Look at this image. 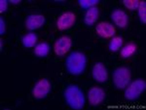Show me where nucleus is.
Wrapping results in <instances>:
<instances>
[{
    "label": "nucleus",
    "instance_id": "nucleus-1",
    "mask_svg": "<svg viewBox=\"0 0 146 110\" xmlns=\"http://www.w3.org/2000/svg\"><path fill=\"white\" fill-rule=\"evenodd\" d=\"M87 56L81 51H73L67 56L65 67L69 74L74 76L81 75L87 66Z\"/></svg>",
    "mask_w": 146,
    "mask_h": 110
},
{
    "label": "nucleus",
    "instance_id": "nucleus-2",
    "mask_svg": "<svg viewBox=\"0 0 146 110\" xmlns=\"http://www.w3.org/2000/svg\"><path fill=\"white\" fill-rule=\"evenodd\" d=\"M63 97L65 102L70 108L74 110H81L85 106V95L83 91L77 85H68L63 91Z\"/></svg>",
    "mask_w": 146,
    "mask_h": 110
},
{
    "label": "nucleus",
    "instance_id": "nucleus-3",
    "mask_svg": "<svg viewBox=\"0 0 146 110\" xmlns=\"http://www.w3.org/2000/svg\"><path fill=\"white\" fill-rule=\"evenodd\" d=\"M131 80V71L127 66H119L113 71L112 81L118 90H124Z\"/></svg>",
    "mask_w": 146,
    "mask_h": 110
},
{
    "label": "nucleus",
    "instance_id": "nucleus-4",
    "mask_svg": "<svg viewBox=\"0 0 146 110\" xmlns=\"http://www.w3.org/2000/svg\"><path fill=\"white\" fill-rule=\"evenodd\" d=\"M146 90V81L144 79H135L129 82V84L125 89V99L128 100H135L144 93Z\"/></svg>",
    "mask_w": 146,
    "mask_h": 110
},
{
    "label": "nucleus",
    "instance_id": "nucleus-5",
    "mask_svg": "<svg viewBox=\"0 0 146 110\" xmlns=\"http://www.w3.org/2000/svg\"><path fill=\"white\" fill-rule=\"evenodd\" d=\"M52 84L46 78H42L35 83L32 88L31 95L35 99H43L51 93Z\"/></svg>",
    "mask_w": 146,
    "mask_h": 110
},
{
    "label": "nucleus",
    "instance_id": "nucleus-6",
    "mask_svg": "<svg viewBox=\"0 0 146 110\" xmlns=\"http://www.w3.org/2000/svg\"><path fill=\"white\" fill-rule=\"evenodd\" d=\"M72 47V39L68 35L58 37L54 43V52L58 57H64Z\"/></svg>",
    "mask_w": 146,
    "mask_h": 110
},
{
    "label": "nucleus",
    "instance_id": "nucleus-7",
    "mask_svg": "<svg viewBox=\"0 0 146 110\" xmlns=\"http://www.w3.org/2000/svg\"><path fill=\"white\" fill-rule=\"evenodd\" d=\"M76 20L77 17L75 13H73L72 11H66L60 14V16L56 20V25L58 30L63 31V30L70 29L74 27V25L76 23Z\"/></svg>",
    "mask_w": 146,
    "mask_h": 110
},
{
    "label": "nucleus",
    "instance_id": "nucleus-8",
    "mask_svg": "<svg viewBox=\"0 0 146 110\" xmlns=\"http://www.w3.org/2000/svg\"><path fill=\"white\" fill-rule=\"evenodd\" d=\"M96 33L103 39H111L116 34V28L109 22H100L96 27Z\"/></svg>",
    "mask_w": 146,
    "mask_h": 110
},
{
    "label": "nucleus",
    "instance_id": "nucleus-9",
    "mask_svg": "<svg viewBox=\"0 0 146 110\" xmlns=\"http://www.w3.org/2000/svg\"><path fill=\"white\" fill-rule=\"evenodd\" d=\"M106 99V93L100 87L94 86L88 91V99L91 105L96 106L102 103Z\"/></svg>",
    "mask_w": 146,
    "mask_h": 110
},
{
    "label": "nucleus",
    "instance_id": "nucleus-10",
    "mask_svg": "<svg viewBox=\"0 0 146 110\" xmlns=\"http://www.w3.org/2000/svg\"><path fill=\"white\" fill-rule=\"evenodd\" d=\"M45 22L46 19L43 15H41V14H31L27 18L25 25L27 29L33 31V30L39 29L40 27H43Z\"/></svg>",
    "mask_w": 146,
    "mask_h": 110
},
{
    "label": "nucleus",
    "instance_id": "nucleus-11",
    "mask_svg": "<svg viewBox=\"0 0 146 110\" xmlns=\"http://www.w3.org/2000/svg\"><path fill=\"white\" fill-rule=\"evenodd\" d=\"M92 77L98 83H104L108 79V71L102 62H96L92 68Z\"/></svg>",
    "mask_w": 146,
    "mask_h": 110
},
{
    "label": "nucleus",
    "instance_id": "nucleus-12",
    "mask_svg": "<svg viewBox=\"0 0 146 110\" xmlns=\"http://www.w3.org/2000/svg\"><path fill=\"white\" fill-rule=\"evenodd\" d=\"M113 23L117 25L120 28H127L129 25V17L128 14L126 13L124 10L121 9H115L114 11H112L111 16H110Z\"/></svg>",
    "mask_w": 146,
    "mask_h": 110
},
{
    "label": "nucleus",
    "instance_id": "nucleus-13",
    "mask_svg": "<svg viewBox=\"0 0 146 110\" xmlns=\"http://www.w3.org/2000/svg\"><path fill=\"white\" fill-rule=\"evenodd\" d=\"M100 18V10L98 7H93L87 10L84 17V23L88 27H92L96 23V21Z\"/></svg>",
    "mask_w": 146,
    "mask_h": 110
},
{
    "label": "nucleus",
    "instance_id": "nucleus-14",
    "mask_svg": "<svg viewBox=\"0 0 146 110\" xmlns=\"http://www.w3.org/2000/svg\"><path fill=\"white\" fill-rule=\"evenodd\" d=\"M137 44L133 41H131L127 43L124 47H122L120 50V56L123 58H129L135 55L137 52Z\"/></svg>",
    "mask_w": 146,
    "mask_h": 110
},
{
    "label": "nucleus",
    "instance_id": "nucleus-15",
    "mask_svg": "<svg viewBox=\"0 0 146 110\" xmlns=\"http://www.w3.org/2000/svg\"><path fill=\"white\" fill-rule=\"evenodd\" d=\"M50 51H51L50 44L46 41H43V42H40V43H38L34 47L33 54L37 58H46L49 55Z\"/></svg>",
    "mask_w": 146,
    "mask_h": 110
},
{
    "label": "nucleus",
    "instance_id": "nucleus-16",
    "mask_svg": "<svg viewBox=\"0 0 146 110\" xmlns=\"http://www.w3.org/2000/svg\"><path fill=\"white\" fill-rule=\"evenodd\" d=\"M37 40H38L37 35L34 32H29V33L25 34L22 37V44L25 48L30 49V48H33L36 45Z\"/></svg>",
    "mask_w": 146,
    "mask_h": 110
},
{
    "label": "nucleus",
    "instance_id": "nucleus-17",
    "mask_svg": "<svg viewBox=\"0 0 146 110\" xmlns=\"http://www.w3.org/2000/svg\"><path fill=\"white\" fill-rule=\"evenodd\" d=\"M123 43H124L123 37L113 36L111 38V40L109 41V44H108V49H109L110 52L116 53L121 50V48L123 47Z\"/></svg>",
    "mask_w": 146,
    "mask_h": 110
},
{
    "label": "nucleus",
    "instance_id": "nucleus-18",
    "mask_svg": "<svg viewBox=\"0 0 146 110\" xmlns=\"http://www.w3.org/2000/svg\"><path fill=\"white\" fill-rule=\"evenodd\" d=\"M138 18H139L141 23L145 25L146 23V1L141 0L139 2V5L137 7Z\"/></svg>",
    "mask_w": 146,
    "mask_h": 110
},
{
    "label": "nucleus",
    "instance_id": "nucleus-19",
    "mask_svg": "<svg viewBox=\"0 0 146 110\" xmlns=\"http://www.w3.org/2000/svg\"><path fill=\"white\" fill-rule=\"evenodd\" d=\"M98 2H100L98 0H79L78 4L81 8L89 10L90 8L96 7L98 4Z\"/></svg>",
    "mask_w": 146,
    "mask_h": 110
},
{
    "label": "nucleus",
    "instance_id": "nucleus-20",
    "mask_svg": "<svg viewBox=\"0 0 146 110\" xmlns=\"http://www.w3.org/2000/svg\"><path fill=\"white\" fill-rule=\"evenodd\" d=\"M139 2L140 0H123V5L129 10L133 11L137 9Z\"/></svg>",
    "mask_w": 146,
    "mask_h": 110
},
{
    "label": "nucleus",
    "instance_id": "nucleus-21",
    "mask_svg": "<svg viewBox=\"0 0 146 110\" xmlns=\"http://www.w3.org/2000/svg\"><path fill=\"white\" fill-rule=\"evenodd\" d=\"M7 7H8V2L7 0H1L0 1V13L3 14L7 11Z\"/></svg>",
    "mask_w": 146,
    "mask_h": 110
},
{
    "label": "nucleus",
    "instance_id": "nucleus-22",
    "mask_svg": "<svg viewBox=\"0 0 146 110\" xmlns=\"http://www.w3.org/2000/svg\"><path fill=\"white\" fill-rule=\"evenodd\" d=\"M6 31V23L3 18H0V34L3 35Z\"/></svg>",
    "mask_w": 146,
    "mask_h": 110
},
{
    "label": "nucleus",
    "instance_id": "nucleus-23",
    "mask_svg": "<svg viewBox=\"0 0 146 110\" xmlns=\"http://www.w3.org/2000/svg\"><path fill=\"white\" fill-rule=\"evenodd\" d=\"M10 3L14 4V5H16V4H20L21 0H10Z\"/></svg>",
    "mask_w": 146,
    "mask_h": 110
},
{
    "label": "nucleus",
    "instance_id": "nucleus-24",
    "mask_svg": "<svg viewBox=\"0 0 146 110\" xmlns=\"http://www.w3.org/2000/svg\"><path fill=\"white\" fill-rule=\"evenodd\" d=\"M0 51L2 52V50H3V39H0Z\"/></svg>",
    "mask_w": 146,
    "mask_h": 110
}]
</instances>
